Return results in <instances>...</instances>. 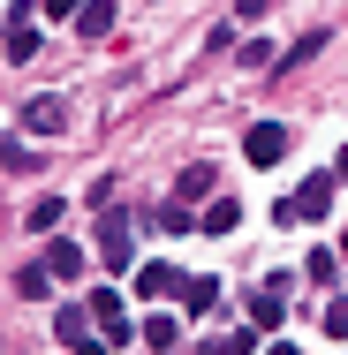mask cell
Here are the masks:
<instances>
[{
  "instance_id": "obj_3",
  "label": "cell",
  "mask_w": 348,
  "mask_h": 355,
  "mask_svg": "<svg viewBox=\"0 0 348 355\" xmlns=\"http://www.w3.org/2000/svg\"><path fill=\"white\" fill-rule=\"evenodd\" d=\"M280 318H288V280H265L250 295V333H273Z\"/></svg>"
},
{
  "instance_id": "obj_18",
  "label": "cell",
  "mask_w": 348,
  "mask_h": 355,
  "mask_svg": "<svg viewBox=\"0 0 348 355\" xmlns=\"http://www.w3.org/2000/svg\"><path fill=\"white\" fill-rule=\"evenodd\" d=\"M326 333H333V340H348V295H333V302H326Z\"/></svg>"
},
{
  "instance_id": "obj_11",
  "label": "cell",
  "mask_w": 348,
  "mask_h": 355,
  "mask_svg": "<svg viewBox=\"0 0 348 355\" xmlns=\"http://www.w3.org/2000/svg\"><path fill=\"white\" fill-rule=\"evenodd\" d=\"M235 219H242V212H235V197H212L205 212H197V234H235Z\"/></svg>"
},
{
  "instance_id": "obj_10",
  "label": "cell",
  "mask_w": 348,
  "mask_h": 355,
  "mask_svg": "<svg viewBox=\"0 0 348 355\" xmlns=\"http://www.w3.org/2000/svg\"><path fill=\"white\" fill-rule=\"evenodd\" d=\"M31 53H38V31H31V8H15V23H8V61L23 69Z\"/></svg>"
},
{
  "instance_id": "obj_22",
  "label": "cell",
  "mask_w": 348,
  "mask_h": 355,
  "mask_svg": "<svg viewBox=\"0 0 348 355\" xmlns=\"http://www.w3.org/2000/svg\"><path fill=\"white\" fill-rule=\"evenodd\" d=\"M76 8H83V0H46V15H53V23H69Z\"/></svg>"
},
{
  "instance_id": "obj_5",
  "label": "cell",
  "mask_w": 348,
  "mask_h": 355,
  "mask_svg": "<svg viewBox=\"0 0 348 355\" xmlns=\"http://www.w3.org/2000/svg\"><path fill=\"white\" fill-rule=\"evenodd\" d=\"M83 310H91V325H99V333H114V340H129V310H122V295H114V287H99V295L83 302Z\"/></svg>"
},
{
  "instance_id": "obj_12",
  "label": "cell",
  "mask_w": 348,
  "mask_h": 355,
  "mask_svg": "<svg viewBox=\"0 0 348 355\" xmlns=\"http://www.w3.org/2000/svg\"><path fill=\"white\" fill-rule=\"evenodd\" d=\"M53 333H61V348L83 340V333H91V310H83V302H61V310H53Z\"/></svg>"
},
{
  "instance_id": "obj_17",
  "label": "cell",
  "mask_w": 348,
  "mask_h": 355,
  "mask_svg": "<svg viewBox=\"0 0 348 355\" xmlns=\"http://www.w3.org/2000/svg\"><path fill=\"white\" fill-rule=\"evenodd\" d=\"M61 212H69L61 197H38V205H31V234H46V227H61Z\"/></svg>"
},
{
  "instance_id": "obj_20",
  "label": "cell",
  "mask_w": 348,
  "mask_h": 355,
  "mask_svg": "<svg viewBox=\"0 0 348 355\" xmlns=\"http://www.w3.org/2000/svg\"><path fill=\"white\" fill-rule=\"evenodd\" d=\"M144 340L151 348H174V318H144Z\"/></svg>"
},
{
  "instance_id": "obj_19",
  "label": "cell",
  "mask_w": 348,
  "mask_h": 355,
  "mask_svg": "<svg viewBox=\"0 0 348 355\" xmlns=\"http://www.w3.org/2000/svg\"><path fill=\"white\" fill-rule=\"evenodd\" d=\"M303 272H310V280H333V272H341V257H333V250H310V265H303Z\"/></svg>"
},
{
  "instance_id": "obj_14",
  "label": "cell",
  "mask_w": 348,
  "mask_h": 355,
  "mask_svg": "<svg viewBox=\"0 0 348 355\" xmlns=\"http://www.w3.org/2000/svg\"><path fill=\"white\" fill-rule=\"evenodd\" d=\"M15 295H23V302H46V295H53V272H46V265H23V272H15Z\"/></svg>"
},
{
  "instance_id": "obj_2",
  "label": "cell",
  "mask_w": 348,
  "mask_h": 355,
  "mask_svg": "<svg viewBox=\"0 0 348 355\" xmlns=\"http://www.w3.org/2000/svg\"><path fill=\"white\" fill-rule=\"evenodd\" d=\"M23 137H69V106L61 98H23Z\"/></svg>"
},
{
  "instance_id": "obj_21",
  "label": "cell",
  "mask_w": 348,
  "mask_h": 355,
  "mask_svg": "<svg viewBox=\"0 0 348 355\" xmlns=\"http://www.w3.org/2000/svg\"><path fill=\"white\" fill-rule=\"evenodd\" d=\"M265 8H273V0H235V15H242V23H258Z\"/></svg>"
},
{
  "instance_id": "obj_7",
  "label": "cell",
  "mask_w": 348,
  "mask_h": 355,
  "mask_svg": "<svg viewBox=\"0 0 348 355\" xmlns=\"http://www.w3.org/2000/svg\"><path fill=\"white\" fill-rule=\"evenodd\" d=\"M242 151H250V166H273L280 151H288V129H280V121H258V129L242 137Z\"/></svg>"
},
{
  "instance_id": "obj_16",
  "label": "cell",
  "mask_w": 348,
  "mask_h": 355,
  "mask_svg": "<svg viewBox=\"0 0 348 355\" xmlns=\"http://www.w3.org/2000/svg\"><path fill=\"white\" fill-rule=\"evenodd\" d=\"M250 348H258V333L242 325V333H219V340H205L197 355H250Z\"/></svg>"
},
{
  "instance_id": "obj_8",
  "label": "cell",
  "mask_w": 348,
  "mask_h": 355,
  "mask_svg": "<svg viewBox=\"0 0 348 355\" xmlns=\"http://www.w3.org/2000/svg\"><path fill=\"white\" fill-rule=\"evenodd\" d=\"M174 295H182V310H190V318H205V310H219V280H205V272H190V280L174 287Z\"/></svg>"
},
{
  "instance_id": "obj_6",
  "label": "cell",
  "mask_w": 348,
  "mask_h": 355,
  "mask_svg": "<svg viewBox=\"0 0 348 355\" xmlns=\"http://www.w3.org/2000/svg\"><path fill=\"white\" fill-rule=\"evenodd\" d=\"M212 197H219V174H212V166H182V182H174V205L190 212V205H212Z\"/></svg>"
},
{
  "instance_id": "obj_1",
  "label": "cell",
  "mask_w": 348,
  "mask_h": 355,
  "mask_svg": "<svg viewBox=\"0 0 348 355\" xmlns=\"http://www.w3.org/2000/svg\"><path fill=\"white\" fill-rule=\"evenodd\" d=\"M326 212H333V166H326V174H310V182H303L273 219H280V227H295V219H326Z\"/></svg>"
},
{
  "instance_id": "obj_4",
  "label": "cell",
  "mask_w": 348,
  "mask_h": 355,
  "mask_svg": "<svg viewBox=\"0 0 348 355\" xmlns=\"http://www.w3.org/2000/svg\"><path fill=\"white\" fill-rule=\"evenodd\" d=\"M99 257L122 272V265L137 257V227H129V219H99Z\"/></svg>"
},
{
  "instance_id": "obj_9",
  "label": "cell",
  "mask_w": 348,
  "mask_h": 355,
  "mask_svg": "<svg viewBox=\"0 0 348 355\" xmlns=\"http://www.w3.org/2000/svg\"><path fill=\"white\" fill-rule=\"evenodd\" d=\"M114 31V0H83L76 8V38H106Z\"/></svg>"
},
{
  "instance_id": "obj_13",
  "label": "cell",
  "mask_w": 348,
  "mask_h": 355,
  "mask_svg": "<svg viewBox=\"0 0 348 355\" xmlns=\"http://www.w3.org/2000/svg\"><path fill=\"white\" fill-rule=\"evenodd\" d=\"M46 272H53V280H76V272H83V250H76V242H53V250H46Z\"/></svg>"
},
{
  "instance_id": "obj_15",
  "label": "cell",
  "mask_w": 348,
  "mask_h": 355,
  "mask_svg": "<svg viewBox=\"0 0 348 355\" xmlns=\"http://www.w3.org/2000/svg\"><path fill=\"white\" fill-rule=\"evenodd\" d=\"M174 287H182L174 265H144V272H137V295H174Z\"/></svg>"
}]
</instances>
